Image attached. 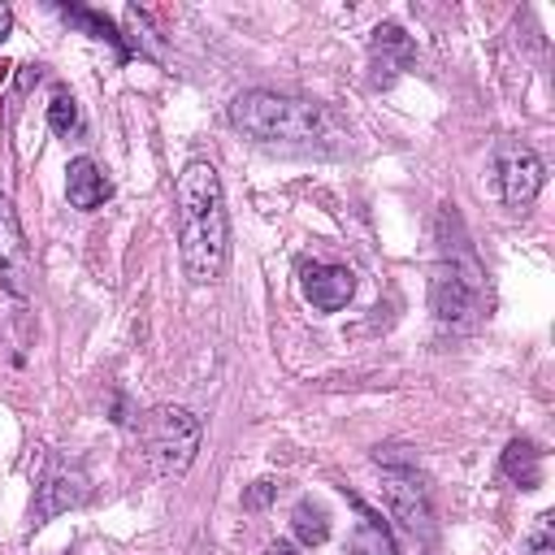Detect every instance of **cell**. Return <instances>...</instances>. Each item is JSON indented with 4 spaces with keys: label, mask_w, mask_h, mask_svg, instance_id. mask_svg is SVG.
<instances>
[{
    "label": "cell",
    "mask_w": 555,
    "mask_h": 555,
    "mask_svg": "<svg viewBox=\"0 0 555 555\" xmlns=\"http://www.w3.org/2000/svg\"><path fill=\"white\" fill-rule=\"evenodd\" d=\"M30 282H35V256H30L22 217H17L13 199L0 195V286L9 295L26 299L30 295Z\"/></svg>",
    "instance_id": "52a82bcc"
},
{
    "label": "cell",
    "mask_w": 555,
    "mask_h": 555,
    "mask_svg": "<svg viewBox=\"0 0 555 555\" xmlns=\"http://www.w3.org/2000/svg\"><path fill=\"white\" fill-rule=\"evenodd\" d=\"M369 52H373V87H386V82H390L395 74H403V69L412 65V56H416L412 39H408L395 22H386V26L373 30Z\"/></svg>",
    "instance_id": "30bf717a"
},
{
    "label": "cell",
    "mask_w": 555,
    "mask_h": 555,
    "mask_svg": "<svg viewBox=\"0 0 555 555\" xmlns=\"http://www.w3.org/2000/svg\"><path fill=\"white\" fill-rule=\"evenodd\" d=\"M494 178H499L503 204H507L512 212H525V208L538 199L542 182H546V165H542V156H538L529 143H520V139H499V143H494Z\"/></svg>",
    "instance_id": "5b68a950"
},
{
    "label": "cell",
    "mask_w": 555,
    "mask_h": 555,
    "mask_svg": "<svg viewBox=\"0 0 555 555\" xmlns=\"http://www.w3.org/2000/svg\"><path fill=\"white\" fill-rule=\"evenodd\" d=\"M377 464H382V481H386V503L390 512L412 529L425 533L429 529V490L416 473V464L408 455H399V447H377Z\"/></svg>",
    "instance_id": "8992f818"
},
{
    "label": "cell",
    "mask_w": 555,
    "mask_h": 555,
    "mask_svg": "<svg viewBox=\"0 0 555 555\" xmlns=\"http://www.w3.org/2000/svg\"><path fill=\"white\" fill-rule=\"evenodd\" d=\"M9 69H13V65H4V61H0V82H4V78H9Z\"/></svg>",
    "instance_id": "44dd1931"
},
{
    "label": "cell",
    "mask_w": 555,
    "mask_h": 555,
    "mask_svg": "<svg viewBox=\"0 0 555 555\" xmlns=\"http://www.w3.org/2000/svg\"><path fill=\"white\" fill-rule=\"evenodd\" d=\"M299 286L304 299L321 312H338L347 308V299L356 295V273L347 264H321V260H304L299 264Z\"/></svg>",
    "instance_id": "9c48e42d"
},
{
    "label": "cell",
    "mask_w": 555,
    "mask_h": 555,
    "mask_svg": "<svg viewBox=\"0 0 555 555\" xmlns=\"http://www.w3.org/2000/svg\"><path fill=\"white\" fill-rule=\"evenodd\" d=\"M173 204H178L182 273L195 286H212L225 273V260H230V217H225V195H221L217 169L208 160H191L178 173Z\"/></svg>",
    "instance_id": "6da1fadb"
},
{
    "label": "cell",
    "mask_w": 555,
    "mask_h": 555,
    "mask_svg": "<svg viewBox=\"0 0 555 555\" xmlns=\"http://www.w3.org/2000/svg\"><path fill=\"white\" fill-rule=\"evenodd\" d=\"M273 494H278V481H269V477H264V481H251V490L243 494V507H247V512H260V507H269Z\"/></svg>",
    "instance_id": "ac0fdd59"
},
{
    "label": "cell",
    "mask_w": 555,
    "mask_h": 555,
    "mask_svg": "<svg viewBox=\"0 0 555 555\" xmlns=\"http://www.w3.org/2000/svg\"><path fill=\"white\" fill-rule=\"evenodd\" d=\"M291 529H295V538L304 546H321L330 538V512L321 503H312V499H299L295 512H291Z\"/></svg>",
    "instance_id": "5bb4252c"
},
{
    "label": "cell",
    "mask_w": 555,
    "mask_h": 555,
    "mask_svg": "<svg viewBox=\"0 0 555 555\" xmlns=\"http://www.w3.org/2000/svg\"><path fill=\"white\" fill-rule=\"evenodd\" d=\"M481 304H486V269L477 264L468 238L442 243L434 278H429V308H434V317L442 325H451V330H468V325H477Z\"/></svg>",
    "instance_id": "3957f363"
},
{
    "label": "cell",
    "mask_w": 555,
    "mask_h": 555,
    "mask_svg": "<svg viewBox=\"0 0 555 555\" xmlns=\"http://www.w3.org/2000/svg\"><path fill=\"white\" fill-rule=\"evenodd\" d=\"M48 126H52L56 134H74V130H78V104H74V95H65V91L52 95V104H48Z\"/></svg>",
    "instance_id": "2e32d148"
},
{
    "label": "cell",
    "mask_w": 555,
    "mask_h": 555,
    "mask_svg": "<svg viewBox=\"0 0 555 555\" xmlns=\"http://www.w3.org/2000/svg\"><path fill=\"white\" fill-rule=\"evenodd\" d=\"M61 17H65V22H74V26H82L91 39H108V43H117V61H130V52H126V43H121L117 26H113L104 13L82 9V4H61Z\"/></svg>",
    "instance_id": "9a60e30c"
},
{
    "label": "cell",
    "mask_w": 555,
    "mask_h": 555,
    "mask_svg": "<svg viewBox=\"0 0 555 555\" xmlns=\"http://www.w3.org/2000/svg\"><path fill=\"white\" fill-rule=\"evenodd\" d=\"M87 499V473L78 464H56L43 473V481L35 486V499H30V529H43L52 516L78 507Z\"/></svg>",
    "instance_id": "ba28073f"
},
{
    "label": "cell",
    "mask_w": 555,
    "mask_h": 555,
    "mask_svg": "<svg viewBox=\"0 0 555 555\" xmlns=\"http://www.w3.org/2000/svg\"><path fill=\"white\" fill-rule=\"evenodd\" d=\"M503 473L520 486V490H538L542 486V451L529 438H512L503 451Z\"/></svg>",
    "instance_id": "7c38bea8"
},
{
    "label": "cell",
    "mask_w": 555,
    "mask_h": 555,
    "mask_svg": "<svg viewBox=\"0 0 555 555\" xmlns=\"http://www.w3.org/2000/svg\"><path fill=\"white\" fill-rule=\"evenodd\" d=\"M264 555H299V546H295V542H273Z\"/></svg>",
    "instance_id": "d6986e66"
},
{
    "label": "cell",
    "mask_w": 555,
    "mask_h": 555,
    "mask_svg": "<svg viewBox=\"0 0 555 555\" xmlns=\"http://www.w3.org/2000/svg\"><path fill=\"white\" fill-rule=\"evenodd\" d=\"M230 126L256 143H282V147H308L330 139L334 117L317 100L278 95V91H243L230 104Z\"/></svg>",
    "instance_id": "7a4b0ae2"
},
{
    "label": "cell",
    "mask_w": 555,
    "mask_h": 555,
    "mask_svg": "<svg viewBox=\"0 0 555 555\" xmlns=\"http://www.w3.org/2000/svg\"><path fill=\"white\" fill-rule=\"evenodd\" d=\"M65 195H69V204H74V208L91 212V208H100V204L113 195V182H108V173H104L91 156H78V160H69Z\"/></svg>",
    "instance_id": "8fae6325"
},
{
    "label": "cell",
    "mask_w": 555,
    "mask_h": 555,
    "mask_svg": "<svg viewBox=\"0 0 555 555\" xmlns=\"http://www.w3.org/2000/svg\"><path fill=\"white\" fill-rule=\"evenodd\" d=\"M143 447L160 477L186 473L199 451V416H191L186 408H169V403L152 408L143 416Z\"/></svg>",
    "instance_id": "277c9868"
},
{
    "label": "cell",
    "mask_w": 555,
    "mask_h": 555,
    "mask_svg": "<svg viewBox=\"0 0 555 555\" xmlns=\"http://www.w3.org/2000/svg\"><path fill=\"white\" fill-rule=\"evenodd\" d=\"M356 512H360V529L351 533L347 542V555H395V542H390V529L382 525V516L373 507H364L360 499H351Z\"/></svg>",
    "instance_id": "4fadbf2b"
},
{
    "label": "cell",
    "mask_w": 555,
    "mask_h": 555,
    "mask_svg": "<svg viewBox=\"0 0 555 555\" xmlns=\"http://www.w3.org/2000/svg\"><path fill=\"white\" fill-rule=\"evenodd\" d=\"M555 516L551 512H542L538 520H533V529H529V538H525V546H529V555H555Z\"/></svg>",
    "instance_id": "e0dca14e"
},
{
    "label": "cell",
    "mask_w": 555,
    "mask_h": 555,
    "mask_svg": "<svg viewBox=\"0 0 555 555\" xmlns=\"http://www.w3.org/2000/svg\"><path fill=\"white\" fill-rule=\"evenodd\" d=\"M9 26H13V9H9V4L0 0V39L9 35Z\"/></svg>",
    "instance_id": "ffe728a7"
}]
</instances>
